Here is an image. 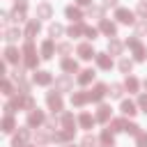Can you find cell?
<instances>
[{"label":"cell","mask_w":147,"mask_h":147,"mask_svg":"<svg viewBox=\"0 0 147 147\" xmlns=\"http://www.w3.org/2000/svg\"><path fill=\"white\" fill-rule=\"evenodd\" d=\"M126 46H129V48H133V55H136V60H138V62H142V60L147 57V48L140 44V39H138V37L126 39Z\"/></svg>","instance_id":"cell-1"},{"label":"cell","mask_w":147,"mask_h":147,"mask_svg":"<svg viewBox=\"0 0 147 147\" xmlns=\"http://www.w3.org/2000/svg\"><path fill=\"white\" fill-rule=\"evenodd\" d=\"M115 18H117L119 23H126V25H133V23H136V14H133L131 9H124V7H117Z\"/></svg>","instance_id":"cell-2"},{"label":"cell","mask_w":147,"mask_h":147,"mask_svg":"<svg viewBox=\"0 0 147 147\" xmlns=\"http://www.w3.org/2000/svg\"><path fill=\"white\" fill-rule=\"evenodd\" d=\"M46 103H48V108H51L53 113L62 110V96H60V92H57V90L48 92V94H46Z\"/></svg>","instance_id":"cell-3"},{"label":"cell","mask_w":147,"mask_h":147,"mask_svg":"<svg viewBox=\"0 0 147 147\" xmlns=\"http://www.w3.org/2000/svg\"><path fill=\"white\" fill-rule=\"evenodd\" d=\"M23 55H25V67H37V53H34V46H32V41H28V44H25V48H23Z\"/></svg>","instance_id":"cell-4"},{"label":"cell","mask_w":147,"mask_h":147,"mask_svg":"<svg viewBox=\"0 0 147 147\" xmlns=\"http://www.w3.org/2000/svg\"><path fill=\"white\" fill-rule=\"evenodd\" d=\"M106 94H108V85H103V83H96V85H94V90H92V92H87L90 101H101Z\"/></svg>","instance_id":"cell-5"},{"label":"cell","mask_w":147,"mask_h":147,"mask_svg":"<svg viewBox=\"0 0 147 147\" xmlns=\"http://www.w3.org/2000/svg\"><path fill=\"white\" fill-rule=\"evenodd\" d=\"M99 30H101L103 34H108L110 39L117 34V25H115L113 21H108V18H101V23H99Z\"/></svg>","instance_id":"cell-6"},{"label":"cell","mask_w":147,"mask_h":147,"mask_svg":"<svg viewBox=\"0 0 147 147\" xmlns=\"http://www.w3.org/2000/svg\"><path fill=\"white\" fill-rule=\"evenodd\" d=\"M76 53H78L80 60H92V57H96V53H94V48H92L90 44H78Z\"/></svg>","instance_id":"cell-7"},{"label":"cell","mask_w":147,"mask_h":147,"mask_svg":"<svg viewBox=\"0 0 147 147\" xmlns=\"http://www.w3.org/2000/svg\"><path fill=\"white\" fill-rule=\"evenodd\" d=\"M39 124H44V113L32 108L30 115H28V126H39Z\"/></svg>","instance_id":"cell-8"},{"label":"cell","mask_w":147,"mask_h":147,"mask_svg":"<svg viewBox=\"0 0 147 147\" xmlns=\"http://www.w3.org/2000/svg\"><path fill=\"white\" fill-rule=\"evenodd\" d=\"M71 85H74V83H71L69 76H60V78L55 80V90H57V92H67V90H71Z\"/></svg>","instance_id":"cell-9"},{"label":"cell","mask_w":147,"mask_h":147,"mask_svg":"<svg viewBox=\"0 0 147 147\" xmlns=\"http://www.w3.org/2000/svg\"><path fill=\"white\" fill-rule=\"evenodd\" d=\"M96 64H99L101 69H110V67H113V57H110L108 53H96Z\"/></svg>","instance_id":"cell-10"},{"label":"cell","mask_w":147,"mask_h":147,"mask_svg":"<svg viewBox=\"0 0 147 147\" xmlns=\"http://www.w3.org/2000/svg\"><path fill=\"white\" fill-rule=\"evenodd\" d=\"M60 67H62V71H67V74L78 71V62H76V60H71V57H64V60L60 62Z\"/></svg>","instance_id":"cell-11"},{"label":"cell","mask_w":147,"mask_h":147,"mask_svg":"<svg viewBox=\"0 0 147 147\" xmlns=\"http://www.w3.org/2000/svg\"><path fill=\"white\" fill-rule=\"evenodd\" d=\"M39 30H41L39 21H30V23H28V28H25V37H28V41H32V37H34Z\"/></svg>","instance_id":"cell-12"},{"label":"cell","mask_w":147,"mask_h":147,"mask_svg":"<svg viewBox=\"0 0 147 147\" xmlns=\"http://www.w3.org/2000/svg\"><path fill=\"white\" fill-rule=\"evenodd\" d=\"M87 101H90L87 92H74V94H71V103H74V106H85Z\"/></svg>","instance_id":"cell-13"},{"label":"cell","mask_w":147,"mask_h":147,"mask_svg":"<svg viewBox=\"0 0 147 147\" xmlns=\"http://www.w3.org/2000/svg\"><path fill=\"white\" fill-rule=\"evenodd\" d=\"M51 14H53V7H51L48 2H41V5L37 7V16H39V18H51Z\"/></svg>","instance_id":"cell-14"},{"label":"cell","mask_w":147,"mask_h":147,"mask_svg":"<svg viewBox=\"0 0 147 147\" xmlns=\"http://www.w3.org/2000/svg\"><path fill=\"white\" fill-rule=\"evenodd\" d=\"M122 48H124V44H122V41H117L115 37L108 41V53H110V55H119V53H122Z\"/></svg>","instance_id":"cell-15"},{"label":"cell","mask_w":147,"mask_h":147,"mask_svg":"<svg viewBox=\"0 0 147 147\" xmlns=\"http://www.w3.org/2000/svg\"><path fill=\"white\" fill-rule=\"evenodd\" d=\"M51 80H53V76H51L48 71H37V74H34V83H37V85H48Z\"/></svg>","instance_id":"cell-16"},{"label":"cell","mask_w":147,"mask_h":147,"mask_svg":"<svg viewBox=\"0 0 147 147\" xmlns=\"http://www.w3.org/2000/svg\"><path fill=\"white\" fill-rule=\"evenodd\" d=\"M110 119V106H99V110H96V122H108Z\"/></svg>","instance_id":"cell-17"},{"label":"cell","mask_w":147,"mask_h":147,"mask_svg":"<svg viewBox=\"0 0 147 147\" xmlns=\"http://www.w3.org/2000/svg\"><path fill=\"white\" fill-rule=\"evenodd\" d=\"M64 14H67V18H71V21H80V18H83L80 9H78V7H74V5H69V7L64 9Z\"/></svg>","instance_id":"cell-18"},{"label":"cell","mask_w":147,"mask_h":147,"mask_svg":"<svg viewBox=\"0 0 147 147\" xmlns=\"http://www.w3.org/2000/svg\"><path fill=\"white\" fill-rule=\"evenodd\" d=\"M5 60H7V62H18V60H21V53H18V48L9 46V48L5 51Z\"/></svg>","instance_id":"cell-19"},{"label":"cell","mask_w":147,"mask_h":147,"mask_svg":"<svg viewBox=\"0 0 147 147\" xmlns=\"http://www.w3.org/2000/svg\"><path fill=\"white\" fill-rule=\"evenodd\" d=\"M92 80H94V71H92V69L80 71V76H78V85H87V83H92Z\"/></svg>","instance_id":"cell-20"},{"label":"cell","mask_w":147,"mask_h":147,"mask_svg":"<svg viewBox=\"0 0 147 147\" xmlns=\"http://www.w3.org/2000/svg\"><path fill=\"white\" fill-rule=\"evenodd\" d=\"M78 122H80V126H83V129H92V124L96 122V117H92L90 113H83V115L78 117Z\"/></svg>","instance_id":"cell-21"},{"label":"cell","mask_w":147,"mask_h":147,"mask_svg":"<svg viewBox=\"0 0 147 147\" xmlns=\"http://www.w3.org/2000/svg\"><path fill=\"white\" fill-rule=\"evenodd\" d=\"M71 138H74V131H69V129L53 133V140H57V142H67V140H71Z\"/></svg>","instance_id":"cell-22"},{"label":"cell","mask_w":147,"mask_h":147,"mask_svg":"<svg viewBox=\"0 0 147 147\" xmlns=\"http://www.w3.org/2000/svg\"><path fill=\"white\" fill-rule=\"evenodd\" d=\"M101 142H103V147H115V138H113V131H110V129H103Z\"/></svg>","instance_id":"cell-23"},{"label":"cell","mask_w":147,"mask_h":147,"mask_svg":"<svg viewBox=\"0 0 147 147\" xmlns=\"http://www.w3.org/2000/svg\"><path fill=\"white\" fill-rule=\"evenodd\" d=\"M122 113L131 117V115H136V113H138V106H136L133 101H122Z\"/></svg>","instance_id":"cell-24"},{"label":"cell","mask_w":147,"mask_h":147,"mask_svg":"<svg viewBox=\"0 0 147 147\" xmlns=\"http://www.w3.org/2000/svg\"><path fill=\"white\" fill-rule=\"evenodd\" d=\"M53 51H55V46H53V41H51V39L41 44V57H51V55H53Z\"/></svg>","instance_id":"cell-25"},{"label":"cell","mask_w":147,"mask_h":147,"mask_svg":"<svg viewBox=\"0 0 147 147\" xmlns=\"http://www.w3.org/2000/svg\"><path fill=\"white\" fill-rule=\"evenodd\" d=\"M62 124H64V129L76 131V129H74V126H76V122H74V115H71V113H64V115H62Z\"/></svg>","instance_id":"cell-26"},{"label":"cell","mask_w":147,"mask_h":147,"mask_svg":"<svg viewBox=\"0 0 147 147\" xmlns=\"http://www.w3.org/2000/svg\"><path fill=\"white\" fill-rule=\"evenodd\" d=\"M124 87H126L129 92H138V87H140V83H138V78H133V76H129V78H126V83H124Z\"/></svg>","instance_id":"cell-27"},{"label":"cell","mask_w":147,"mask_h":147,"mask_svg":"<svg viewBox=\"0 0 147 147\" xmlns=\"http://www.w3.org/2000/svg\"><path fill=\"white\" fill-rule=\"evenodd\" d=\"M110 131H126V119H113L110 122Z\"/></svg>","instance_id":"cell-28"},{"label":"cell","mask_w":147,"mask_h":147,"mask_svg":"<svg viewBox=\"0 0 147 147\" xmlns=\"http://www.w3.org/2000/svg\"><path fill=\"white\" fill-rule=\"evenodd\" d=\"M122 90H124V85H119V83H113V85H110V92H108V94H110L113 99H119V96H122Z\"/></svg>","instance_id":"cell-29"},{"label":"cell","mask_w":147,"mask_h":147,"mask_svg":"<svg viewBox=\"0 0 147 147\" xmlns=\"http://www.w3.org/2000/svg\"><path fill=\"white\" fill-rule=\"evenodd\" d=\"M18 34H21V32H18L16 28H9V30L5 32V39H7L9 44H11V41H16V39H18Z\"/></svg>","instance_id":"cell-30"},{"label":"cell","mask_w":147,"mask_h":147,"mask_svg":"<svg viewBox=\"0 0 147 147\" xmlns=\"http://www.w3.org/2000/svg\"><path fill=\"white\" fill-rule=\"evenodd\" d=\"M131 69H133V62H131V60H126V57L119 60V71H122V74H129Z\"/></svg>","instance_id":"cell-31"},{"label":"cell","mask_w":147,"mask_h":147,"mask_svg":"<svg viewBox=\"0 0 147 147\" xmlns=\"http://www.w3.org/2000/svg\"><path fill=\"white\" fill-rule=\"evenodd\" d=\"M67 32H69V37H78V34H83V32H85V25H71Z\"/></svg>","instance_id":"cell-32"},{"label":"cell","mask_w":147,"mask_h":147,"mask_svg":"<svg viewBox=\"0 0 147 147\" xmlns=\"http://www.w3.org/2000/svg\"><path fill=\"white\" fill-rule=\"evenodd\" d=\"M48 32H51V37H60V34H62V32H64V28H62V25H60V23H53V25H51V30H48Z\"/></svg>","instance_id":"cell-33"},{"label":"cell","mask_w":147,"mask_h":147,"mask_svg":"<svg viewBox=\"0 0 147 147\" xmlns=\"http://www.w3.org/2000/svg\"><path fill=\"white\" fill-rule=\"evenodd\" d=\"M11 129H14V119L7 115V117H5V122H2V131H5V133H9Z\"/></svg>","instance_id":"cell-34"},{"label":"cell","mask_w":147,"mask_h":147,"mask_svg":"<svg viewBox=\"0 0 147 147\" xmlns=\"http://www.w3.org/2000/svg\"><path fill=\"white\" fill-rule=\"evenodd\" d=\"M126 133L138 136V133H140V126H138V124H133V122H126Z\"/></svg>","instance_id":"cell-35"},{"label":"cell","mask_w":147,"mask_h":147,"mask_svg":"<svg viewBox=\"0 0 147 147\" xmlns=\"http://www.w3.org/2000/svg\"><path fill=\"white\" fill-rule=\"evenodd\" d=\"M83 147H96V138H94V136H90V133H87V136H85V138H83Z\"/></svg>","instance_id":"cell-36"},{"label":"cell","mask_w":147,"mask_h":147,"mask_svg":"<svg viewBox=\"0 0 147 147\" xmlns=\"http://www.w3.org/2000/svg\"><path fill=\"white\" fill-rule=\"evenodd\" d=\"M90 16H94V18H103V9L101 7H90V11H87Z\"/></svg>","instance_id":"cell-37"},{"label":"cell","mask_w":147,"mask_h":147,"mask_svg":"<svg viewBox=\"0 0 147 147\" xmlns=\"http://www.w3.org/2000/svg\"><path fill=\"white\" fill-rule=\"evenodd\" d=\"M136 142H138V147H147V133L140 131V133L136 136Z\"/></svg>","instance_id":"cell-38"},{"label":"cell","mask_w":147,"mask_h":147,"mask_svg":"<svg viewBox=\"0 0 147 147\" xmlns=\"http://www.w3.org/2000/svg\"><path fill=\"white\" fill-rule=\"evenodd\" d=\"M138 106H140V110L147 115V94H140V96H138Z\"/></svg>","instance_id":"cell-39"},{"label":"cell","mask_w":147,"mask_h":147,"mask_svg":"<svg viewBox=\"0 0 147 147\" xmlns=\"http://www.w3.org/2000/svg\"><path fill=\"white\" fill-rule=\"evenodd\" d=\"M85 34H87V39H96L99 30H96V28H87V25H85Z\"/></svg>","instance_id":"cell-40"},{"label":"cell","mask_w":147,"mask_h":147,"mask_svg":"<svg viewBox=\"0 0 147 147\" xmlns=\"http://www.w3.org/2000/svg\"><path fill=\"white\" fill-rule=\"evenodd\" d=\"M138 16L147 18V2H140V5H138Z\"/></svg>","instance_id":"cell-41"},{"label":"cell","mask_w":147,"mask_h":147,"mask_svg":"<svg viewBox=\"0 0 147 147\" xmlns=\"http://www.w3.org/2000/svg\"><path fill=\"white\" fill-rule=\"evenodd\" d=\"M57 51H60L62 55H67V53L71 51V44H60V46H57Z\"/></svg>","instance_id":"cell-42"},{"label":"cell","mask_w":147,"mask_h":147,"mask_svg":"<svg viewBox=\"0 0 147 147\" xmlns=\"http://www.w3.org/2000/svg\"><path fill=\"white\" fill-rule=\"evenodd\" d=\"M46 140H48V136H46V133H39V136H37V142H39V145H44Z\"/></svg>","instance_id":"cell-43"},{"label":"cell","mask_w":147,"mask_h":147,"mask_svg":"<svg viewBox=\"0 0 147 147\" xmlns=\"http://www.w3.org/2000/svg\"><path fill=\"white\" fill-rule=\"evenodd\" d=\"M103 7H117V0H103Z\"/></svg>","instance_id":"cell-44"},{"label":"cell","mask_w":147,"mask_h":147,"mask_svg":"<svg viewBox=\"0 0 147 147\" xmlns=\"http://www.w3.org/2000/svg\"><path fill=\"white\" fill-rule=\"evenodd\" d=\"M46 126H48V129H55V126H57V119H48Z\"/></svg>","instance_id":"cell-45"},{"label":"cell","mask_w":147,"mask_h":147,"mask_svg":"<svg viewBox=\"0 0 147 147\" xmlns=\"http://www.w3.org/2000/svg\"><path fill=\"white\" fill-rule=\"evenodd\" d=\"M2 90H5V94H11V85H9V83H5V85H2Z\"/></svg>","instance_id":"cell-46"},{"label":"cell","mask_w":147,"mask_h":147,"mask_svg":"<svg viewBox=\"0 0 147 147\" xmlns=\"http://www.w3.org/2000/svg\"><path fill=\"white\" fill-rule=\"evenodd\" d=\"M136 30H138V32H145V30H147V25H145V23H138V28H136Z\"/></svg>","instance_id":"cell-47"},{"label":"cell","mask_w":147,"mask_h":147,"mask_svg":"<svg viewBox=\"0 0 147 147\" xmlns=\"http://www.w3.org/2000/svg\"><path fill=\"white\" fill-rule=\"evenodd\" d=\"M78 5H83V7H87V5H92V0H76Z\"/></svg>","instance_id":"cell-48"},{"label":"cell","mask_w":147,"mask_h":147,"mask_svg":"<svg viewBox=\"0 0 147 147\" xmlns=\"http://www.w3.org/2000/svg\"><path fill=\"white\" fill-rule=\"evenodd\" d=\"M142 85H145V90H147V78H145V83H142Z\"/></svg>","instance_id":"cell-49"},{"label":"cell","mask_w":147,"mask_h":147,"mask_svg":"<svg viewBox=\"0 0 147 147\" xmlns=\"http://www.w3.org/2000/svg\"><path fill=\"white\" fill-rule=\"evenodd\" d=\"M67 147H74V145H67Z\"/></svg>","instance_id":"cell-50"}]
</instances>
